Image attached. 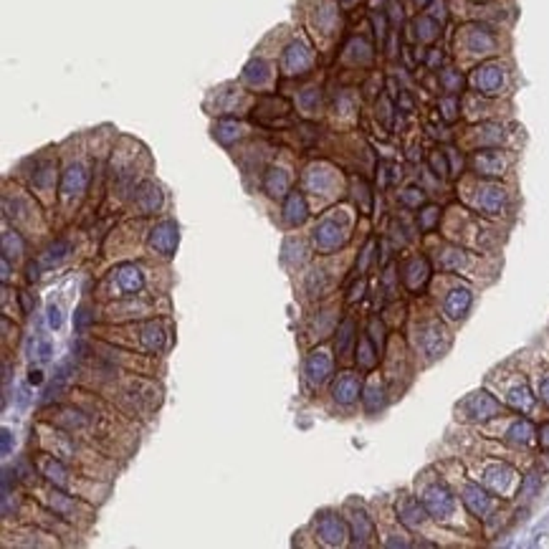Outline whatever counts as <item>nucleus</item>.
I'll use <instances>...</instances> for the list:
<instances>
[{
    "mask_svg": "<svg viewBox=\"0 0 549 549\" xmlns=\"http://www.w3.org/2000/svg\"><path fill=\"white\" fill-rule=\"evenodd\" d=\"M109 281H112V292H117V296H134L144 286V276L134 264H122L112 271Z\"/></svg>",
    "mask_w": 549,
    "mask_h": 549,
    "instance_id": "obj_1",
    "label": "nucleus"
},
{
    "mask_svg": "<svg viewBox=\"0 0 549 549\" xmlns=\"http://www.w3.org/2000/svg\"><path fill=\"white\" fill-rule=\"evenodd\" d=\"M423 507L435 519H446L453 511V496H450V491L443 483H433L423 494Z\"/></svg>",
    "mask_w": 549,
    "mask_h": 549,
    "instance_id": "obj_2",
    "label": "nucleus"
},
{
    "mask_svg": "<svg viewBox=\"0 0 549 549\" xmlns=\"http://www.w3.org/2000/svg\"><path fill=\"white\" fill-rule=\"evenodd\" d=\"M474 86L481 94H499L504 89V81H507V74L499 64H486V66L476 68L474 76H471Z\"/></svg>",
    "mask_w": 549,
    "mask_h": 549,
    "instance_id": "obj_3",
    "label": "nucleus"
},
{
    "mask_svg": "<svg viewBox=\"0 0 549 549\" xmlns=\"http://www.w3.org/2000/svg\"><path fill=\"white\" fill-rule=\"evenodd\" d=\"M461 408H463L466 418H471V420H483V418L496 416V413L501 410V405L491 398L489 392H474V395H471Z\"/></svg>",
    "mask_w": 549,
    "mask_h": 549,
    "instance_id": "obj_4",
    "label": "nucleus"
},
{
    "mask_svg": "<svg viewBox=\"0 0 549 549\" xmlns=\"http://www.w3.org/2000/svg\"><path fill=\"white\" fill-rule=\"evenodd\" d=\"M28 180H31V188H34L38 195H51L53 185H56V162H51V159H36L34 173L28 175Z\"/></svg>",
    "mask_w": 549,
    "mask_h": 549,
    "instance_id": "obj_5",
    "label": "nucleus"
},
{
    "mask_svg": "<svg viewBox=\"0 0 549 549\" xmlns=\"http://www.w3.org/2000/svg\"><path fill=\"white\" fill-rule=\"evenodd\" d=\"M311 68V51H309L307 43L301 41H294L286 53H283V71H289V74H304Z\"/></svg>",
    "mask_w": 549,
    "mask_h": 549,
    "instance_id": "obj_6",
    "label": "nucleus"
},
{
    "mask_svg": "<svg viewBox=\"0 0 549 549\" xmlns=\"http://www.w3.org/2000/svg\"><path fill=\"white\" fill-rule=\"evenodd\" d=\"M344 238H347V235L342 233V228L334 223L332 218H324V220H319V225L314 228V243L322 251L340 248L342 243H344Z\"/></svg>",
    "mask_w": 549,
    "mask_h": 549,
    "instance_id": "obj_7",
    "label": "nucleus"
},
{
    "mask_svg": "<svg viewBox=\"0 0 549 549\" xmlns=\"http://www.w3.org/2000/svg\"><path fill=\"white\" fill-rule=\"evenodd\" d=\"M159 205H162V192H159L157 185L152 183V180L140 183V188L134 192V208L140 210L142 216H150Z\"/></svg>",
    "mask_w": 549,
    "mask_h": 549,
    "instance_id": "obj_8",
    "label": "nucleus"
},
{
    "mask_svg": "<svg viewBox=\"0 0 549 549\" xmlns=\"http://www.w3.org/2000/svg\"><path fill=\"white\" fill-rule=\"evenodd\" d=\"M150 246L162 256H173V251L177 246V225L170 223V220L159 223L150 235Z\"/></svg>",
    "mask_w": 549,
    "mask_h": 549,
    "instance_id": "obj_9",
    "label": "nucleus"
},
{
    "mask_svg": "<svg viewBox=\"0 0 549 549\" xmlns=\"http://www.w3.org/2000/svg\"><path fill=\"white\" fill-rule=\"evenodd\" d=\"M474 170L481 175H501L507 170V155L499 150H483L474 155Z\"/></svg>",
    "mask_w": 549,
    "mask_h": 549,
    "instance_id": "obj_10",
    "label": "nucleus"
},
{
    "mask_svg": "<svg viewBox=\"0 0 549 549\" xmlns=\"http://www.w3.org/2000/svg\"><path fill=\"white\" fill-rule=\"evenodd\" d=\"M84 188H86V167L81 162H71L68 170L64 173V183H61V192L64 198L71 200L76 195H81Z\"/></svg>",
    "mask_w": 549,
    "mask_h": 549,
    "instance_id": "obj_11",
    "label": "nucleus"
},
{
    "mask_svg": "<svg viewBox=\"0 0 549 549\" xmlns=\"http://www.w3.org/2000/svg\"><path fill=\"white\" fill-rule=\"evenodd\" d=\"M463 504L468 507V511H474V514L481 516V519L489 514L491 507H494V501H491L489 494H486L481 486H476V483H466V486H463Z\"/></svg>",
    "mask_w": 549,
    "mask_h": 549,
    "instance_id": "obj_12",
    "label": "nucleus"
},
{
    "mask_svg": "<svg viewBox=\"0 0 549 549\" xmlns=\"http://www.w3.org/2000/svg\"><path fill=\"white\" fill-rule=\"evenodd\" d=\"M471 301H474V296H471L468 289H453L443 301V309H446V314L450 319H463L468 314V309H471Z\"/></svg>",
    "mask_w": 549,
    "mask_h": 549,
    "instance_id": "obj_13",
    "label": "nucleus"
},
{
    "mask_svg": "<svg viewBox=\"0 0 549 549\" xmlns=\"http://www.w3.org/2000/svg\"><path fill=\"white\" fill-rule=\"evenodd\" d=\"M428 276H431V268H428V261L425 258H413L408 266H405V274H403V281L408 289L418 292V289H423L425 281H428Z\"/></svg>",
    "mask_w": 549,
    "mask_h": 549,
    "instance_id": "obj_14",
    "label": "nucleus"
},
{
    "mask_svg": "<svg viewBox=\"0 0 549 549\" xmlns=\"http://www.w3.org/2000/svg\"><path fill=\"white\" fill-rule=\"evenodd\" d=\"M309 218V205L301 192H292L283 205V220L289 225H301Z\"/></svg>",
    "mask_w": 549,
    "mask_h": 549,
    "instance_id": "obj_15",
    "label": "nucleus"
},
{
    "mask_svg": "<svg viewBox=\"0 0 549 549\" xmlns=\"http://www.w3.org/2000/svg\"><path fill=\"white\" fill-rule=\"evenodd\" d=\"M68 253H71V243H68L66 238H59V241H53L49 248L43 251L41 258H38L36 264L41 268H53V266H59V264H64L68 258Z\"/></svg>",
    "mask_w": 549,
    "mask_h": 549,
    "instance_id": "obj_16",
    "label": "nucleus"
},
{
    "mask_svg": "<svg viewBox=\"0 0 549 549\" xmlns=\"http://www.w3.org/2000/svg\"><path fill=\"white\" fill-rule=\"evenodd\" d=\"M319 534H322L324 541H329V544H342L344 537H347V526H344V522H342L340 516L324 514L319 519Z\"/></svg>",
    "mask_w": 549,
    "mask_h": 549,
    "instance_id": "obj_17",
    "label": "nucleus"
},
{
    "mask_svg": "<svg viewBox=\"0 0 549 549\" xmlns=\"http://www.w3.org/2000/svg\"><path fill=\"white\" fill-rule=\"evenodd\" d=\"M264 190L271 195V198H283L289 192V173L281 170V167H271L264 175Z\"/></svg>",
    "mask_w": 549,
    "mask_h": 549,
    "instance_id": "obj_18",
    "label": "nucleus"
},
{
    "mask_svg": "<svg viewBox=\"0 0 549 549\" xmlns=\"http://www.w3.org/2000/svg\"><path fill=\"white\" fill-rule=\"evenodd\" d=\"M274 79L271 74V66H268L266 61H251L246 71H243V81L248 84V86H256V89H264L268 86V81Z\"/></svg>",
    "mask_w": 549,
    "mask_h": 549,
    "instance_id": "obj_19",
    "label": "nucleus"
},
{
    "mask_svg": "<svg viewBox=\"0 0 549 549\" xmlns=\"http://www.w3.org/2000/svg\"><path fill=\"white\" fill-rule=\"evenodd\" d=\"M357 395H359V380L352 372H344L337 380V385H334V398L340 400L342 405H350V403L357 400Z\"/></svg>",
    "mask_w": 549,
    "mask_h": 549,
    "instance_id": "obj_20",
    "label": "nucleus"
},
{
    "mask_svg": "<svg viewBox=\"0 0 549 549\" xmlns=\"http://www.w3.org/2000/svg\"><path fill=\"white\" fill-rule=\"evenodd\" d=\"M398 514H400V522L403 524H408V526H418V524H423L425 522V507L423 504H418L416 499H403L398 504Z\"/></svg>",
    "mask_w": 549,
    "mask_h": 549,
    "instance_id": "obj_21",
    "label": "nucleus"
},
{
    "mask_svg": "<svg viewBox=\"0 0 549 549\" xmlns=\"http://www.w3.org/2000/svg\"><path fill=\"white\" fill-rule=\"evenodd\" d=\"M466 36H468V49L478 51V53H486V51L494 49V36H491L489 28H483V25H468L466 28Z\"/></svg>",
    "mask_w": 549,
    "mask_h": 549,
    "instance_id": "obj_22",
    "label": "nucleus"
},
{
    "mask_svg": "<svg viewBox=\"0 0 549 549\" xmlns=\"http://www.w3.org/2000/svg\"><path fill=\"white\" fill-rule=\"evenodd\" d=\"M41 468H43V474H46V478H49L51 483H56L59 489H66L68 486V478H66L68 471L61 466L59 461H53V458H43Z\"/></svg>",
    "mask_w": 549,
    "mask_h": 549,
    "instance_id": "obj_23",
    "label": "nucleus"
},
{
    "mask_svg": "<svg viewBox=\"0 0 549 549\" xmlns=\"http://www.w3.org/2000/svg\"><path fill=\"white\" fill-rule=\"evenodd\" d=\"M213 134H216V140H220L223 144H228V142L238 140V137H243V125L241 122H233V119H228V122H218V127L213 129Z\"/></svg>",
    "mask_w": 549,
    "mask_h": 549,
    "instance_id": "obj_24",
    "label": "nucleus"
},
{
    "mask_svg": "<svg viewBox=\"0 0 549 549\" xmlns=\"http://www.w3.org/2000/svg\"><path fill=\"white\" fill-rule=\"evenodd\" d=\"M509 405H514V408H519V410L532 408L534 400H532V392H529V387H526V385H522V387H514V390L509 392Z\"/></svg>",
    "mask_w": 549,
    "mask_h": 549,
    "instance_id": "obj_25",
    "label": "nucleus"
},
{
    "mask_svg": "<svg viewBox=\"0 0 549 549\" xmlns=\"http://www.w3.org/2000/svg\"><path fill=\"white\" fill-rule=\"evenodd\" d=\"M532 435H534V425L529 423V420H519V423H514L511 425V431H509V441H514V443H529L532 441Z\"/></svg>",
    "mask_w": 549,
    "mask_h": 549,
    "instance_id": "obj_26",
    "label": "nucleus"
},
{
    "mask_svg": "<svg viewBox=\"0 0 549 549\" xmlns=\"http://www.w3.org/2000/svg\"><path fill=\"white\" fill-rule=\"evenodd\" d=\"M483 195H481V208L483 210H499L501 203H504V192L499 190V188H494V185H489V188H483Z\"/></svg>",
    "mask_w": 549,
    "mask_h": 549,
    "instance_id": "obj_27",
    "label": "nucleus"
},
{
    "mask_svg": "<svg viewBox=\"0 0 549 549\" xmlns=\"http://www.w3.org/2000/svg\"><path fill=\"white\" fill-rule=\"evenodd\" d=\"M416 28H418V38H420V41H433V38L438 36V23H435L433 18H420Z\"/></svg>",
    "mask_w": 549,
    "mask_h": 549,
    "instance_id": "obj_28",
    "label": "nucleus"
},
{
    "mask_svg": "<svg viewBox=\"0 0 549 549\" xmlns=\"http://www.w3.org/2000/svg\"><path fill=\"white\" fill-rule=\"evenodd\" d=\"M352 524H355V534H357V537H359V541H365L367 537L372 534V524H370V519H367L365 511H357V514H355V522H352ZM357 537H355V539H357Z\"/></svg>",
    "mask_w": 549,
    "mask_h": 549,
    "instance_id": "obj_29",
    "label": "nucleus"
},
{
    "mask_svg": "<svg viewBox=\"0 0 549 549\" xmlns=\"http://www.w3.org/2000/svg\"><path fill=\"white\" fill-rule=\"evenodd\" d=\"M431 167L435 175L441 177H448V162H446V157H443V152H431Z\"/></svg>",
    "mask_w": 549,
    "mask_h": 549,
    "instance_id": "obj_30",
    "label": "nucleus"
},
{
    "mask_svg": "<svg viewBox=\"0 0 549 549\" xmlns=\"http://www.w3.org/2000/svg\"><path fill=\"white\" fill-rule=\"evenodd\" d=\"M94 316L89 314V304H81V307L76 309V314H74V324H76V332H84L86 329V324L92 322Z\"/></svg>",
    "mask_w": 549,
    "mask_h": 549,
    "instance_id": "obj_31",
    "label": "nucleus"
},
{
    "mask_svg": "<svg viewBox=\"0 0 549 549\" xmlns=\"http://www.w3.org/2000/svg\"><path fill=\"white\" fill-rule=\"evenodd\" d=\"M400 200L405 203V205H410V208H418L420 203L425 200L423 190H418V188H410V190H405L403 195H400Z\"/></svg>",
    "mask_w": 549,
    "mask_h": 549,
    "instance_id": "obj_32",
    "label": "nucleus"
},
{
    "mask_svg": "<svg viewBox=\"0 0 549 549\" xmlns=\"http://www.w3.org/2000/svg\"><path fill=\"white\" fill-rule=\"evenodd\" d=\"M438 213H441V210L435 208V205L425 208L423 213H420V228H423V231H431L433 225H435V220H438Z\"/></svg>",
    "mask_w": 549,
    "mask_h": 549,
    "instance_id": "obj_33",
    "label": "nucleus"
},
{
    "mask_svg": "<svg viewBox=\"0 0 549 549\" xmlns=\"http://www.w3.org/2000/svg\"><path fill=\"white\" fill-rule=\"evenodd\" d=\"M441 112H443V117H446V122H453V119L458 117V101L453 99V97L443 99L441 101Z\"/></svg>",
    "mask_w": 549,
    "mask_h": 549,
    "instance_id": "obj_34",
    "label": "nucleus"
},
{
    "mask_svg": "<svg viewBox=\"0 0 549 549\" xmlns=\"http://www.w3.org/2000/svg\"><path fill=\"white\" fill-rule=\"evenodd\" d=\"M352 322L350 319H347V322H344V324H342V329H340V347H337V352H340V355H344V352H347V344H350V340H352Z\"/></svg>",
    "mask_w": 549,
    "mask_h": 549,
    "instance_id": "obj_35",
    "label": "nucleus"
},
{
    "mask_svg": "<svg viewBox=\"0 0 549 549\" xmlns=\"http://www.w3.org/2000/svg\"><path fill=\"white\" fill-rule=\"evenodd\" d=\"M446 0H433V5H431V18H435L438 23H443L446 21Z\"/></svg>",
    "mask_w": 549,
    "mask_h": 549,
    "instance_id": "obj_36",
    "label": "nucleus"
},
{
    "mask_svg": "<svg viewBox=\"0 0 549 549\" xmlns=\"http://www.w3.org/2000/svg\"><path fill=\"white\" fill-rule=\"evenodd\" d=\"M443 84H446V89H448V92H456L458 86H461V76L448 68V71H443Z\"/></svg>",
    "mask_w": 549,
    "mask_h": 549,
    "instance_id": "obj_37",
    "label": "nucleus"
},
{
    "mask_svg": "<svg viewBox=\"0 0 549 549\" xmlns=\"http://www.w3.org/2000/svg\"><path fill=\"white\" fill-rule=\"evenodd\" d=\"M537 486H539V476L537 474H529V478H526V483L522 486V496H526V499H532V494L537 491Z\"/></svg>",
    "mask_w": 549,
    "mask_h": 549,
    "instance_id": "obj_38",
    "label": "nucleus"
},
{
    "mask_svg": "<svg viewBox=\"0 0 549 549\" xmlns=\"http://www.w3.org/2000/svg\"><path fill=\"white\" fill-rule=\"evenodd\" d=\"M46 314H49V324L53 327V329H59L61 322H64V319H61L59 307H56V304H49V307H46Z\"/></svg>",
    "mask_w": 549,
    "mask_h": 549,
    "instance_id": "obj_39",
    "label": "nucleus"
},
{
    "mask_svg": "<svg viewBox=\"0 0 549 549\" xmlns=\"http://www.w3.org/2000/svg\"><path fill=\"white\" fill-rule=\"evenodd\" d=\"M428 66L431 68L441 66V51L438 49H431V53H428Z\"/></svg>",
    "mask_w": 549,
    "mask_h": 549,
    "instance_id": "obj_40",
    "label": "nucleus"
},
{
    "mask_svg": "<svg viewBox=\"0 0 549 549\" xmlns=\"http://www.w3.org/2000/svg\"><path fill=\"white\" fill-rule=\"evenodd\" d=\"M28 383H31V385H41L43 383V372H41V370H31V372H28Z\"/></svg>",
    "mask_w": 549,
    "mask_h": 549,
    "instance_id": "obj_41",
    "label": "nucleus"
},
{
    "mask_svg": "<svg viewBox=\"0 0 549 549\" xmlns=\"http://www.w3.org/2000/svg\"><path fill=\"white\" fill-rule=\"evenodd\" d=\"M38 357H41L43 362H49V359H51V344H49V342H41V350H38Z\"/></svg>",
    "mask_w": 549,
    "mask_h": 549,
    "instance_id": "obj_42",
    "label": "nucleus"
},
{
    "mask_svg": "<svg viewBox=\"0 0 549 549\" xmlns=\"http://www.w3.org/2000/svg\"><path fill=\"white\" fill-rule=\"evenodd\" d=\"M3 453H5V456L10 453V431L8 428H3Z\"/></svg>",
    "mask_w": 549,
    "mask_h": 549,
    "instance_id": "obj_43",
    "label": "nucleus"
},
{
    "mask_svg": "<svg viewBox=\"0 0 549 549\" xmlns=\"http://www.w3.org/2000/svg\"><path fill=\"white\" fill-rule=\"evenodd\" d=\"M541 448H549V423L541 425Z\"/></svg>",
    "mask_w": 549,
    "mask_h": 549,
    "instance_id": "obj_44",
    "label": "nucleus"
},
{
    "mask_svg": "<svg viewBox=\"0 0 549 549\" xmlns=\"http://www.w3.org/2000/svg\"><path fill=\"white\" fill-rule=\"evenodd\" d=\"M10 276V264H8V256H3V281H8Z\"/></svg>",
    "mask_w": 549,
    "mask_h": 549,
    "instance_id": "obj_45",
    "label": "nucleus"
},
{
    "mask_svg": "<svg viewBox=\"0 0 549 549\" xmlns=\"http://www.w3.org/2000/svg\"><path fill=\"white\" fill-rule=\"evenodd\" d=\"M541 398L549 403V377H544V380H541Z\"/></svg>",
    "mask_w": 549,
    "mask_h": 549,
    "instance_id": "obj_46",
    "label": "nucleus"
},
{
    "mask_svg": "<svg viewBox=\"0 0 549 549\" xmlns=\"http://www.w3.org/2000/svg\"><path fill=\"white\" fill-rule=\"evenodd\" d=\"M342 3H347V0H342Z\"/></svg>",
    "mask_w": 549,
    "mask_h": 549,
    "instance_id": "obj_47",
    "label": "nucleus"
}]
</instances>
